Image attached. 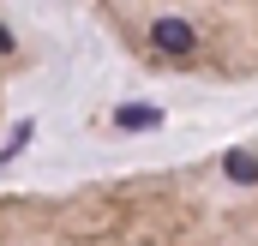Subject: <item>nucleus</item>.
<instances>
[{
  "instance_id": "obj_1",
  "label": "nucleus",
  "mask_w": 258,
  "mask_h": 246,
  "mask_svg": "<svg viewBox=\"0 0 258 246\" xmlns=\"http://www.w3.org/2000/svg\"><path fill=\"white\" fill-rule=\"evenodd\" d=\"M150 42H156L162 54H192L198 30L186 24V18H156V24H150Z\"/></svg>"
},
{
  "instance_id": "obj_2",
  "label": "nucleus",
  "mask_w": 258,
  "mask_h": 246,
  "mask_svg": "<svg viewBox=\"0 0 258 246\" xmlns=\"http://www.w3.org/2000/svg\"><path fill=\"white\" fill-rule=\"evenodd\" d=\"M114 126L120 132H150V126H162V108L156 102H120L114 108Z\"/></svg>"
},
{
  "instance_id": "obj_3",
  "label": "nucleus",
  "mask_w": 258,
  "mask_h": 246,
  "mask_svg": "<svg viewBox=\"0 0 258 246\" xmlns=\"http://www.w3.org/2000/svg\"><path fill=\"white\" fill-rule=\"evenodd\" d=\"M222 174H228V180H240V186H252V180H258V156L228 150V156H222Z\"/></svg>"
},
{
  "instance_id": "obj_4",
  "label": "nucleus",
  "mask_w": 258,
  "mask_h": 246,
  "mask_svg": "<svg viewBox=\"0 0 258 246\" xmlns=\"http://www.w3.org/2000/svg\"><path fill=\"white\" fill-rule=\"evenodd\" d=\"M6 48H12V30H6V24H0V54H6Z\"/></svg>"
}]
</instances>
